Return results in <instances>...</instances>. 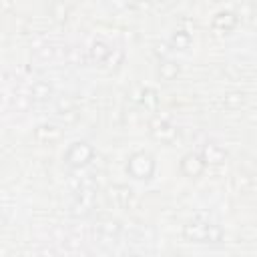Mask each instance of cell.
Returning <instances> with one entry per match:
<instances>
[{
  "label": "cell",
  "instance_id": "obj_1",
  "mask_svg": "<svg viewBox=\"0 0 257 257\" xmlns=\"http://www.w3.org/2000/svg\"><path fill=\"white\" fill-rule=\"evenodd\" d=\"M183 237L189 243H221L225 239V231L215 225V223H207V221H189L183 227Z\"/></svg>",
  "mask_w": 257,
  "mask_h": 257
},
{
  "label": "cell",
  "instance_id": "obj_2",
  "mask_svg": "<svg viewBox=\"0 0 257 257\" xmlns=\"http://www.w3.org/2000/svg\"><path fill=\"white\" fill-rule=\"evenodd\" d=\"M126 173L133 179L149 181L155 175V157L149 155V153H145V151L133 153L128 157V161H126Z\"/></svg>",
  "mask_w": 257,
  "mask_h": 257
},
{
  "label": "cell",
  "instance_id": "obj_3",
  "mask_svg": "<svg viewBox=\"0 0 257 257\" xmlns=\"http://www.w3.org/2000/svg\"><path fill=\"white\" fill-rule=\"evenodd\" d=\"M92 157H94V149L86 141H74L68 145L62 159L70 169H80V167H86L92 161Z\"/></svg>",
  "mask_w": 257,
  "mask_h": 257
},
{
  "label": "cell",
  "instance_id": "obj_4",
  "mask_svg": "<svg viewBox=\"0 0 257 257\" xmlns=\"http://www.w3.org/2000/svg\"><path fill=\"white\" fill-rule=\"evenodd\" d=\"M205 167H207V163H205L203 155H197V153H187V155L181 159V163H179L181 173H183L185 177H189V179L201 177L203 171H205Z\"/></svg>",
  "mask_w": 257,
  "mask_h": 257
},
{
  "label": "cell",
  "instance_id": "obj_5",
  "mask_svg": "<svg viewBox=\"0 0 257 257\" xmlns=\"http://www.w3.org/2000/svg\"><path fill=\"white\" fill-rule=\"evenodd\" d=\"M213 28L215 30H221V32H231V30H235L237 28V24H239V18H237V14L235 12H231V10H221V12H217L215 14V18H213Z\"/></svg>",
  "mask_w": 257,
  "mask_h": 257
},
{
  "label": "cell",
  "instance_id": "obj_6",
  "mask_svg": "<svg viewBox=\"0 0 257 257\" xmlns=\"http://www.w3.org/2000/svg\"><path fill=\"white\" fill-rule=\"evenodd\" d=\"M151 135L157 139V141H163V143H171L175 137H177V128L167 122V120H153L151 122Z\"/></svg>",
  "mask_w": 257,
  "mask_h": 257
},
{
  "label": "cell",
  "instance_id": "obj_7",
  "mask_svg": "<svg viewBox=\"0 0 257 257\" xmlns=\"http://www.w3.org/2000/svg\"><path fill=\"white\" fill-rule=\"evenodd\" d=\"M108 201L116 207H128L133 201V189L126 185H112L108 189Z\"/></svg>",
  "mask_w": 257,
  "mask_h": 257
},
{
  "label": "cell",
  "instance_id": "obj_8",
  "mask_svg": "<svg viewBox=\"0 0 257 257\" xmlns=\"http://www.w3.org/2000/svg\"><path fill=\"white\" fill-rule=\"evenodd\" d=\"M60 137H62V131L58 126H54V124H38L34 128V139L38 143H42V145H46V143L50 145V143L58 141Z\"/></svg>",
  "mask_w": 257,
  "mask_h": 257
},
{
  "label": "cell",
  "instance_id": "obj_9",
  "mask_svg": "<svg viewBox=\"0 0 257 257\" xmlns=\"http://www.w3.org/2000/svg\"><path fill=\"white\" fill-rule=\"evenodd\" d=\"M201 155H203L205 163H211V165H221L227 159V151L221 145H217V143H207L203 147V153Z\"/></svg>",
  "mask_w": 257,
  "mask_h": 257
},
{
  "label": "cell",
  "instance_id": "obj_10",
  "mask_svg": "<svg viewBox=\"0 0 257 257\" xmlns=\"http://www.w3.org/2000/svg\"><path fill=\"white\" fill-rule=\"evenodd\" d=\"M30 94H32V100L44 102V100H48V98L52 96V86H50L46 80H36V82H32Z\"/></svg>",
  "mask_w": 257,
  "mask_h": 257
},
{
  "label": "cell",
  "instance_id": "obj_11",
  "mask_svg": "<svg viewBox=\"0 0 257 257\" xmlns=\"http://www.w3.org/2000/svg\"><path fill=\"white\" fill-rule=\"evenodd\" d=\"M179 64L177 62H173V60H163L161 64H159V76L163 78V80H175L177 76H179Z\"/></svg>",
  "mask_w": 257,
  "mask_h": 257
},
{
  "label": "cell",
  "instance_id": "obj_12",
  "mask_svg": "<svg viewBox=\"0 0 257 257\" xmlns=\"http://www.w3.org/2000/svg\"><path fill=\"white\" fill-rule=\"evenodd\" d=\"M110 50H112V48H110L106 42L96 40V42H92L90 56H92V60H96V62H104V60H106V56L110 54Z\"/></svg>",
  "mask_w": 257,
  "mask_h": 257
},
{
  "label": "cell",
  "instance_id": "obj_13",
  "mask_svg": "<svg viewBox=\"0 0 257 257\" xmlns=\"http://www.w3.org/2000/svg\"><path fill=\"white\" fill-rule=\"evenodd\" d=\"M191 34L187 32V30H175L173 32V36H171V44L175 46V48H179V50H185V48H189L191 46Z\"/></svg>",
  "mask_w": 257,
  "mask_h": 257
},
{
  "label": "cell",
  "instance_id": "obj_14",
  "mask_svg": "<svg viewBox=\"0 0 257 257\" xmlns=\"http://www.w3.org/2000/svg\"><path fill=\"white\" fill-rule=\"evenodd\" d=\"M98 231H100L102 235H106L108 239H112V237H116V235L120 233V223L114 221V219H104V221H100Z\"/></svg>",
  "mask_w": 257,
  "mask_h": 257
},
{
  "label": "cell",
  "instance_id": "obj_15",
  "mask_svg": "<svg viewBox=\"0 0 257 257\" xmlns=\"http://www.w3.org/2000/svg\"><path fill=\"white\" fill-rule=\"evenodd\" d=\"M141 102H143L145 108H149V110H157V106H159L157 90H155V88H145V90L141 92Z\"/></svg>",
  "mask_w": 257,
  "mask_h": 257
},
{
  "label": "cell",
  "instance_id": "obj_16",
  "mask_svg": "<svg viewBox=\"0 0 257 257\" xmlns=\"http://www.w3.org/2000/svg\"><path fill=\"white\" fill-rule=\"evenodd\" d=\"M122 58H124V52H122L120 48H112L110 54L106 56V60H104L102 64H108V66H114V68H116V66L122 62Z\"/></svg>",
  "mask_w": 257,
  "mask_h": 257
},
{
  "label": "cell",
  "instance_id": "obj_17",
  "mask_svg": "<svg viewBox=\"0 0 257 257\" xmlns=\"http://www.w3.org/2000/svg\"><path fill=\"white\" fill-rule=\"evenodd\" d=\"M241 104H243V92H229V94L225 96V106L237 108V106H241Z\"/></svg>",
  "mask_w": 257,
  "mask_h": 257
},
{
  "label": "cell",
  "instance_id": "obj_18",
  "mask_svg": "<svg viewBox=\"0 0 257 257\" xmlns=\"http://www.w3.org/2000/svg\"><path fill=\"white\" fill-rule=\"evenodd\" d=\"M126 6V0H110V8L114 10H122Z\"/></svg>",
  "mask_w": 257,
  "mask_h": 257
},
{
  "label": "cell",
  "instance_id": "obj_19",
  "mask_svg": "<svg viewBox=\"0 0 257 257\" xmlns=\"http://www.w3.org/2000/svg\"><path fill=\"white\" fill-rule=\"evenodd\" d=\"M149 2H153V4H169L171 0H149Z\"/></svg>",
  "mask_w": 257,
  "mask_h": 257
},
{
  "label": "cell",
  "instance_id": "obj_20",
  "mask_svg": "<svg viewBox=\"0 0 257 257\" xmlns=\"http://www.w3.org/2000/svg\"><path fill=\"white\" fill-rule=\"evenodd\" d=\"M215 2H225V0H215Z\"/></svg>",
  "mask_w": 257,
  "mask_h": 257
}]
</instances>
